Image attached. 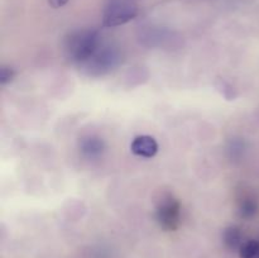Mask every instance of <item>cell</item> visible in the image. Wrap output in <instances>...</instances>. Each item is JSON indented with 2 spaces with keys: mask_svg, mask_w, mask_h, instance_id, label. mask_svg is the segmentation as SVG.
<instances>
[{
  "mask_svg": "<svg viewBox=\"0 0 259 258\" xmlns=\"http://www.w3.org/2000/svg\"><path fill=\"white\" fill-rule=\"evenodd\" d=\"M67 43L68 57L76 63H86L100 48V35L96 30H78L70 35Z\"/></svg>",
  "mask_w": 259,
  "mask_h": 258,
  "instance_id": "1",
  "label": "cell"
},
{
  "mask_svg": "<svg viewBox=\"0 0 259 258\" xmlns=\"http://www.w3.org/2000/svg\"><path fill=\"white\" fill-rule=\"evenodd\" d=\"M154 215L162 229L167 232H175L181 224V202L171 192H162L157 199Z\"/></svg>",
  "mask_w": 259,
  "mask_h": 258,
  "instance_id": "2",
  "label": "cell"
},
{
  "mask_svg": "<svg viewBox=\"0 0 259 258\" xmlns=\"http://www.w3.org/2000/svg\"><path fill=\"white\" fill-rule=\"evenodd\" d=\"M139 8L134 0H108L103 12V25L119 27L131 22L138 15Z\"/></svg>",
  "mask_w": 259,
  "mask_h": 258,
  "instance_id": "3",
  "label": "cell"
},
{
  "mask_svg": "<svg viewBox=\"0 0 259 258\" xmlns=\"http://www.w3.org/2000/svg\"><path fill=\"white\" fill-rule=\"evenodd\" d=\"M158 142L148 134L136 137L131 144V151L134 156L142 158H153L158 153Z\"/></svg>",
  "mask_w": 259,
  "mask_h": 258,
  "instance_id": "4",
  "label": "cell"
},
{
  "mask_svg": "<svg viewBox=\"0 0 259 258\" xmlns=\"http://www.w3.org/2000/svg\"><path fill=\"white\" fill-rule=\"evenodd\" d=\"M105 149V143L99 137L90 136L88 138H83L80 143V152L83 157L89 159H95L103 154Z\"/></svg>",
  "mask_w": 259,
  "mask_h": 258,
  "instance_id": "5",
  "label": "cell"
},
{
  "mask_svg": "<svg viewBox=\"0 0 259 258\" xmlns=\"http://www.w3.org/2000/svg\"><path fill=\"white\" fill-rule=\"evenodd\" d=\"M223 242L229 249H240L243 245V234L238 227H228L223 233Z\"/></svg>",
  "mask_w": 259,
  "mask_h": 258,
  "instance_id": "6",
  "label": "cell"
},
{
  "mask_svg": "<svg viewBox=\"0 0 259 258\" xmlns=\"http://www.w3.org/2000/svg\"><path fill=\"white\" fill-rule=\"evenodd\" d=\"M258 211V204L255 199H253L249 195H244L242 199L238 201V212L244 219H250L254 217Z\"/></svg>",
  "mask_w": 259,
  "mask_h": 258,
  "instance_id": "7",
  "label": "cell"
},
{
  "mask_svg": "<svg viewBox=\"0 0 259 258\" xmlns=\"http://www.w3.org/2000/svg\"><path fill=\"white\" fill-rule=\"evenodd\" d=\"M239 255L240 258H259V240L250 239L243 243Z\"/></svg>",
  "mask_w": 259,
  "mask_h": 258,
  "instance_id": "8",
  "label": "cell"
},
{
  "mask_svg": "<svg viewBox=\"0 0 259 258\" xmlns=\"http://www.w3.org/2000/svg\"><path fill=\"white\" fill-rule=\"evenodd\" d=\"M15 77V71L14 68L10 67V66H2L0 68V83L3 86L8 85V83L12 82Z\"/></svg>",
  "mask_w": 259,
  "mask_h": 258,
  "instance_id": "9",
  "label": "cell"
},
{
  "mask_svg": "<svg viewBox=\"0 0 259 258\" xmlns=\"http://www.w3.org/2000/svg\"><path fill=\"white\" fill-rule=\"evenodd\" d=\"M68 2H70V0H48V4L52 8H55V9H58V8L65 7Z\"/></svg>",
  "mask_w": 259,
  "mask_h": 258,
  "instance_id": "10",
  "label": "cell"
}]
</instances>
